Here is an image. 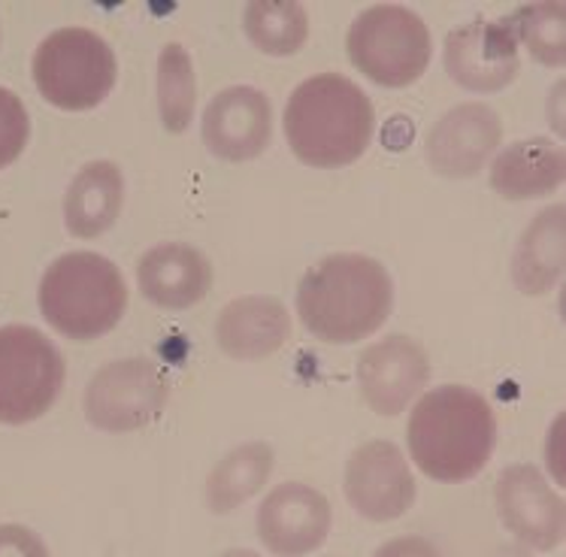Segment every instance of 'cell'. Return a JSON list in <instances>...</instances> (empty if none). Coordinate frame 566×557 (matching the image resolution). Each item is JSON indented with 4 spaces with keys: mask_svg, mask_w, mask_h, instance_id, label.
Returning <instances> with one entry per match:
<instances>
[{
    "mask_svg": "<svg viewBox=\"0 0 566 557\" xmlns=\"http://www.w3.org/2000/svg\"><path fill=\"white\" fill-rule=\"evenodd\" d=\"M376 113L370 97L339 73L301 82L285 106L291 151L310 167H346L370 149Z\"/></svg>",
    "mask_w": 566,
    "mask_h": 557,
    "instance_id": "3957f363",
    "label": "cell"
},
{
    "mask_svg": "<svg viewBox=\"0 0 566 557\" xmlns=\"http://www.w3.org/2000/svg\"><path fill=\"white\" fill-rule=\"evenodd\" d=\"M348 503L370 522H394L416 503V479L406 464L403 452L388 440L360 445L346 464Z\"/></svg>",
    "mask_w": 566,
    "mask_h": 557,
    "instance_id": "9c48e42d",
    "label": "cell"
},
{
    "mask_svg": "<svg viewBox=\"0 0 566 557\" xmlns=\"http://www.w3.org/2000/svg\"><path fill=\"white\" fill-rule=\"evenodd\" d=\"M564 149L548 137H531L500 151L491 167V188L506 200H531L564 186Z\"/></svg>",
    "mask_w": 566,
    "mask_h": 557,
    "instance_id": "d6986e66",
    "label": "cell"
},
{
    "mask_svg": "<svg viewBox=\"0 0 566 557\" xmlns=\"http://www.w3.org/2000/svg\"><path fill=\"white\" fill-rule=\"evenodd\" d=\"M566 209L564 203L543 209L521 233L512 252V282L521 294H548L564 276L566 261Z\"/></svg>",
    "mask_w": 566,
    "mask_h": 557,
    "instance_id": "ac0fdd59",
    "label": "cell"
},
{
    "mask_svg": "<svg viewBox=\"0 0 566 557\" xmlns=\"http://www.w3.org/2000/svg\"><path fill=\"white\" fill-rule=\"evenodd\" d=\"M352 64L385 88H406L424 76L430 64V31L418 12L394 3L364 10L348 28Z\"/></svg>",
    "mask_w": 566,
    "mask_h": 557,
    "instance_id": "8992f818",
    "label": "cell"
},
{
    "mask_svg": "<svg viewBox=\"0 0 566 557\" xmlns=\"http://www.w3.org/2000/svg\"><path fill=\"white\" fill-rule=\"evenodd\" d=\"M442 61L451 80L467 92H500L518 76V40L506 22L461 24L446 36Z\"/></svg>",
    "mask_w": 566,
    "mask_h": 557,
    "instance_id": "8fae6325",
    "label": "cell"
},
{
    "mask_svg": "<svg viewBox=\"0 0 566 557\" xmlns=\"http://www.w3.org/2000/svg\"><path fill=\"white\" fill-rule=\"evenodd\" d=\"M0 557H49V548L22 524H0Z\"/></svg>",
    "mask_w": 566,
    "mask_h": 557,
    "instance_id": "484cf974",
    "label": "cell"
},
{
    "mask_svg": "<svg viewBox=\"0 0 566 557\" xmlns=\"http://www.w3.org/2000/svg\"><path fill=\"white\" fill-rule=\"evenodd\" d=\"M394 309V282L376 258L331 255L297 285V315L322 343L348 346L376 334Z\"/></svg>",
    "mask_w": 566,
    "mask_h": 557,
    "instance_id": "7a4b0ae2",
    "label": "cell"
},
{
    "mask_svg": "<svg viewBox=\"0 0 566 557\" xmlns=\"http://www.w3.org/2000/svg\"><path fill=\"white\" fill-rule=\"evenodd\" d=\"M373 557H440V551L421 536H400V539L385 543Z\"/></svg>",
    "mask_w": 566,
    "mask_h": 557,
    "instance_id": "4316f807",
    "label": "cell"
},
{
    "mask_svg": "<svg viewBox=\"0 0 566 557\" xmlns=\"http://www.w3.org/2000/svg\"><path fill=\"white\" fill-rule=\"evenodd\" d=\"M273 461L276 458L266 442H245L224 454L207 479L209 509L228 515L243 506L245 500H252L266 485V479L273 476Z\"/></svg>",
    "mask_w": 566,
    "mask_h": 557,
    "instance_id": "44dd1931",
    "label": "cell"
},
{
    "mask_svg": "<svg viewBox=\"0 0 566 557\" xmlns=\"http://www.w3.org/2000/svg\"><path fill=\"white\" fill-rule=\"evenodd\" d=\"M127 309L122 270L104 255L70 252L40 278V313L61 337L88 343L109 334Z\"/></svg>",
    "mask_w": 566,
    "mask_h": 557,
    "instance_id": "277c9868",
    "label": "cell"
},
{
    "mask_svg": "<svg viewBox=\"0 0 566 557\" xmlns=\"http://www.w3.org/2000/svg\"><path fill=\"white\" fill-rule=\"evenodd\" d=\"M116 76V52L88 28H61L34 52L36 88L49 104L67 113L104 104Z\"/></svg>",
    "mask_w": 566,
    "mask_h": 557,
    "instance_id": "5b68a950",
    "label": "cell"
},
{
    "mask_svg": "<svg viewBox=\"0 0 566 557\" xmlns=\"http://www.w3.org/2000/svg\"><path fill=\"white\" fill-rule=\"evenodd\" d=\"M125 203V176L113 161H88L73 176L64 198L67 231L80 240H94L116 224Z\"/></svg>",
    "mask_w": 566,
    "mask_h": 557,
    "instance_id": "ffe728a7",
    "label": "cell"
},
{
    "mask_svg": "<svg viewBox=\"0 0 566 557\" xmlns=\"http://www.w3.org/2000/svg\"><path fill=\"white\" fill-rule=\"evenodd\" d=\"M273 106L252 85H231L209 101L203 113V143L216 158L252 161L270 146Z\"/></svg>",
    "mask_w": 566,
    "mask_h": 557,
    "instance_id": "9a60e30c",
    "label": "cell"
},
{
    "mask_svg": "<svg viewBox=\"0 0 566 557\" xmlns=\"http://www.w3.org/2000/svg\"><path fill=\"white\" fill-rule=\"evenodd\" d=\"M243 28L245 36L261 52L273 59H285V55L301 52L306 43L310 15L294 0H254L245 7Z\"/></svg>",
    "mask_w": 566,
    "mask_h": 557,
    "instance_id": "7402d4cb",
    "label": "cell"
},
{
    "mask_svg": "<svg viewBox=\"0 0 566 557\" xmlns=\"http://www.w3.org/2000/svg\"><path fill=\"white\" fill-rule=\"evenodd\" d=\"M167 403L164 372L146 358L113 360L94 372L85 388V416L109 433L146 428Z\"/></svg>",
    "mask_w": 566,
    "mask_h": 557,
    "instance_id": "ba28073f",
    "label": "cell"
},
{
    "mask_svg": "<svg viewBox=\"0 0 566 557\" xmlns=\"http://www.w3.org/2000/svg\"><path fill=\"white\" fill-rule=\"evenodd\" d=\"M28 137H31V118L22 97L10 88H0V167H7L22 155Z\"/></svg>",
    "mask_w": 566,
    "mask_h": 557,
    "instance_id": "d4e9b609",
    "label": "cell"
},
{
    "mask_svg": "<svg viewBox=\"0 0 566 557\" xmlns=\"http://www.w3.org/2000/svg\"><path fill=\"white\" fill-rule=\"evenodd\" d=\"M497 512L512 536L533 551H552L564 543V497L555 494L533 464L506 466L497 479Z\"/></svg>",
    "mask_w": 566,
    "mask_h": 557,
    "instance_id": "30bf717a",
    "label": "cell"
},
{
    "mask_svg": "<svg viewBox=\"0 0 566 557\" xmlns=\"http://www.w3.org/2000/svg\"><path fill=\"white\" fill-rule=\"evenodd\" d=\"M503 139V122L488 104H461L428 130L424 155L428 164L446 179H470Z\"/></svg>",
    "mask_w": 566,
    "mask_h": 557,
    "instance_id": "5bb4252c",
    "label": "cell"
},
{
    "mask_svg": "<svg viewBox=\"0 0 566 557\" xmlns=\"http://www.w3.org/2000/svg\"><path fill=\"white\" fill-rule=\"evenodd\" d=\"M221 557H261V555H254V551H249V548H231V551H224Z\"/></svg>",
    "mask_w": 566,
    "mask_h": 557,
    "instance_id": "f1b7e54d",
    "label": "cell"
},
{
    "mask_svg": "<svg viewBox=\"0 0 566 557\" xmlns=\"http://www.w3.org/2000/svg\"><path fill=\"white\" fill-rule=\"evenodd\" d=\"M331 534V503L322 491L285 482L258 509V539L279 557L313 555Z\"/></svg>",
    "mask_w": 566,
    "mask_h": 557,
    "instance_id": "7c38bea8",
    "label": "cell"
},
{
    "mask_svg": "<svg viewBox=\"0 0 566 557\" xmlns=\"http://www.w3.org/2000/svg\"><path fill=\"white\" fill-rule=\"evenodd\" d=\"M509 31L521 40L533 59L545 67H564L566 61V12L564 3H527L509 19Z\"/></svg>",
    "mask_w": 566,
    "mask_h": 557,
    "instance_id": "cb8c5ba5",
    "label": "cell"
},
{
    "mask_svg": "<svg viewBox=\"0 0 566 557\" xmlns=\"http://www.w3.org/2000/svg\"><path fill=\"white\" fill-rule=\"evenodd\" d=\"M485 557H531L527 548H518V546H500L494 551H488Z\"/></svg>",
    "mask_w": 566,
    "mask_h": 557,
    "instance_id": "83f0119b",
    "label": "cell"
},
{
    "mask_svg": "<svg viewBox=\"0 0 566 557\" xmlns=\"http://www.w3.org/2000/svg\"><path fill=\"white\" fill-rule=\"evenodd\" d=\"M291 337V315L276 297H237L219 313L216 339L237 360H264Z\"/></svg>",
    "mask_w": 566,
    "mask_h": 557,
    "instance_id": "e0dca14e",
    "label": "cell"
},
{
    "mask_svg": "<svg viewBox=\"0 0 566 557\" xmlns=\"http://www.w3.org/2000/svg\"><path fill=\"white\" fill-rule=\"evenodd\" d=\"M430 379L428 351L412 337H394L373 343L358 358L360 395L373 412L385 418L400 416L412 397L424 391Z\"/></svg>",
    "mask_w": 566,
    "mask_h": 557,
    "instance_id": "4fadbf2b",
    "label": "cell"
},
{
    "mask_svg": "<svg viewBox=\"0 0 566 557\" xmlns=\"http://www.w3.org/2000/svg\"><path fill=\"white\" fill-rule=\"evenodd\" d=\"M137 282L155 306L188 309L212 288V264L195 245L161 243L139 258Z\"/></svg>",
    "mask_w": 566,
    "mask_h": 557,
    "instance_id": "2e32d148",
    "label": "cell"
},
{
    "mask_svg": "<svg viewBox=\"0 0 566 557\" xmlns=\"http://www.w3.org/2000/svg\"><path fill=\"white\" fill-rule=\"evenodd\" d=\"M64 388V358L36 327H0V424L46 416Z\"/></svg>",
    "mask_w": 566,
    "mask_h": 557,
    "instance_id": "52a82bcc",
    "label": "cell"
},
{
    "mask_svg": "<svg viewBox=\"0 0 566 557\" xmlns=\"http://www.w3.org/2000/svg\"><path fill=\"white\" fill-rule=\"evenodd\" d=\"M409 452L424 476L461 485L475 479L497 445V418L467 385H440L418 400L409 418Z\"/></svg>",
    "mask_w": 566,
    "mask_h": 557,
    "instance_id": "6da1fadb",
    "label": "cell"
},
{
    "mask_svg": "<svg viewBox=\"0 0 566 557\" xmlns=\"http://www.w3.org/2000/svg\"><path fill=\"white\" fill-rule=\"evenodd\" d=\"M197 80L182 43H167L158 55V109L164 128L182 134L195 118Z\"/></svg>",
    "mask_w": 566,
    "mask_h": 557,
    "instance_id": "603a6c76",
    "label": "cell"
}]
</instances>
